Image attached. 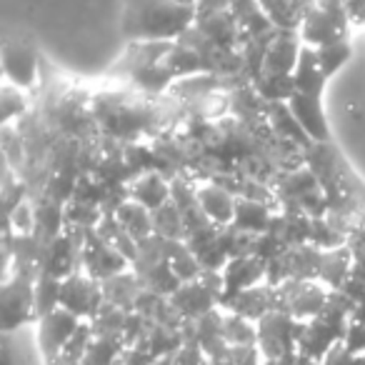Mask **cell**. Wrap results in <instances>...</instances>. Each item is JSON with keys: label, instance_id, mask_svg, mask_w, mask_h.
Wrapping results in <instances>:
<instances>
[{"label": "cell", "instance_id": "1", "mask_svg": "<svg viewBox=\"0 0 365 365\" xmlns=\"http://www.w3.org/2000/svg\"><path fill=\"white\" fill-rule=\"evenodd\" d=\"M198 18V8L180 6L175 0H125L120 33L130 43L178 41Z\"/></svg>", "mask_w": 365, "mask_h": 365}, {"label": "cell", "instance_id": "2", "mask_svg": "<svg viewBox=\"0 0 365 365\" xmlns=\"http://www.w3.org/2000/svg\"><path fill=\"white\" fill-rule=\"evenodd\" d=\"M328 78L320 73L318 63H315V51L303 46L300 53V63L295 68L293 76V96L288 101V108L293 115L300 120L305 133L315 145H328L330 143V125L323 110V93Z\"/></svg>", "mask_w": 365, "mask_h": 365}, {"label": "cell", "instance_id": "3", "mask_svg": "<svg viewBox=\"0 0 365 365\" xmlns=\"http://www.w3.org/2000/svg\"><path fill=\"white\" fill-rule=\"evenodd\" d=\"M353 310H355L353 298H348L343 290H333V298L325 305L323 313L315 315L308 323H303L298 353H303L305 358L315 360V363H323L330 350L343 345Z\"/></svg>", "mask_w": 365, "mask_h": 365}, {"label": "cell", "instance_id": "4", "mask_svg": "<svg viewBox=\"0 0 365 365\" xmlns=\"http://www.w3.org/2000/svg\"><path fill=\"white\" fill-rule=\"evenodd\" d=\"M36 280L38 268L28 263H16L13 273L3 278L0 313H3L6 335L21 328V325L36 323Z\"/></svg>", "mask_w": 365, "mask_h": 365}, {"label": "cell", "instance_id": "5", "mask_svg": "<svg viewBox=\"0 0 365 365\" xmlns=\"http://www.w3.org/2000/svg\"><path fill=\"white\" fill-rule=\"evenodd\" d=\"M348 26L350 18L343 0H315L300 23L298 36L303 46L320 48L348 38Z\"/></svg>", "mask_w": 365, "mask_h": 365}, {"label": "cell", "instance_id": "6", "mask_svg": "<svg viewBox=\"0 0 365 365\" xmlns=\"http://www.w3.org/2000/svg\"><path fill=\"white\" fill-rule=\"evenodd\" d=\"M275 295H278V310L293 315L300 323H308L323 313L333 298V290L320 280H283L275 285Z\"/></svg>", "mask_w": 365, "mask_h": 365}, {"label": "cell", "instance_id": "7", "mask_svg": "<svg viewBox=\"0 0 365 365\" xmlns=\"http://www.w3.org/2000/svg\"><path fill=\"white\" fill-rule=\"evenodd\" d=\"M258 350L263 360L283 358V355L298 353L303 323L283 310H273L263 320H258Z\"/></svg>", "mask_w": 365, "mask_h": 365}, {"label": "cell", "instance_id": "8", "mask_svg": "<svg viewBox=\"0 0 365 365\" xmlns=\"http://www.w3.org/2000/svg\"><path fill=\"white\" fill-rule=\"evenodd\" d=\"M3 76L6 83L31 93L41 81V53L28 38H6L3 43Z\"/></svg>", "mask_w": 365, "mask_h": 365}, {"label": "cell", "instance_id": "9", "mask_svg": "<svg viewBox=\"0 0 365 365\" xmlns=\"http://www.w3.org/2000/svg\"><path fill=\"white\" fill-rule=\"evenodd\" d=\"M103 305H106V298H103L101 280L91 278L86 270H78V273L63 278L61 308H66L68 313L81 320H93L101 313Z\"/></svg>", "mask_w": 365, "mask_h": 365}, {"label": "cell", "instance_id": "10", "mask_svg": "<svg viewBox=\"0 0 365 365\" xmlns=\"http://www.w3.org/2000/svg\"><path fill=\"white\" fill-rule=\"evenodd\" d=\"M130 260L123 253H118L96 228L86 230V243H83V270L91 278L106 280L110 275H118L123 270H130Z\"/></svg>", "mask_w": 365, "mask_h": 365}, {"label": "cell", "instance_id": "11", "mask_svg": "<svg viewBox=\"0 0 365 365\" xmlns=\"http://www.w3.org/2000/svg\"><path fill=\"white\" fill-rule=\"evenodd\" d=\"M81 323L83 320L76 318L73 313H68L66 308L53 310L51 315L38 320V348H41L46 365L56 363L61 358L68 340L73 338V333H76Z\"/></svg>", "mask_w": 365, "mask_h": 365}, {"label": "cell", "instance_id": "12", "mask_svg": "<svg viewBox=\"0 0 365 365\" xmlns=\"http://www.w3.org/2000/svg\"><path fill=\"white\" fill-rule=\"evenodd\" d=\"M195 200H198L200 213L215 228H230L235 223V210H238V198L223 188L218 180H203L195 185Z\"/></svg>", "mask_w": 365, "mask_h": 365}, {"label": "cell", "instance_id": "13", "mask_svg": "<svg viewBox=\"0 0 365 365\" xmlns=\"http://www.w3.org/2000/svg\"><path fill=\"white\" fill-rule=\"evenodd\" d=\"M223 280H225V295H223V305H225L240 290H248L253 285L265 283L268 280V263L263 258H258L255 253L235 255V258H230L225 263Z\"/></svg>", "mask_w": 365, "mask_h": 365}, {"label": "cell", "instance_id": "14", "mask_svg": "<svg viewBox=\"0 0 365 365\" xmlns=\"http://www.w3.org/2000/svg\"><path fill=\"white\" fill-rule=\"evenodd\" d=\"M223 308L230 310V313L243 315V318L253 320V323H258V320H263L268 313L278 310L275 285H270L268 280H265V283L253 285V288H248V290H240V293L233 295Z\"/></svg>", "mask_w": 365, "mask_h": 365}, {"label": "cell", "instance_id": "15", "mask_svg": "<svg viewBox=\"0 0 365 365\" xmlns=\"http://www.w3.org/2000/svg\"><path fill=\"white\" fill-rule=\"evenodd\" d=\"M128 198L140 203L150 213L160 210L173 200V182H168L160 173H143V175L133 178L128 185Z\"/></svg>", "mask_w": 365, "mask_h": 365}, {"label": "cell", "instance_id": "16", "mask_svg": "<svg viewBox=\"0 0 365 365\" xmlns=\"http://www.w3.org/2000/svg\"><path fill=\"white\" fill-rule=\"evenodd\" d=\"M101 288H103L106 303L115 305V308L125 310V313H133L138 305V298H140L143 290H145V285L138 278L135 270L130 268V270H123V273L101 280Z\"/></svg>", "mask_w": 365, "mask_h": 365}, {"label": "cell", "instance_id": "17", "mask_svg": "<svg viewBox=\"0 0 365 365\" xmlns=\"http://www.w3.org/2000/svg\"><path fill=\"white\" fill-rule=\"evenodd\" d=\"M313 0H258L263 16L275 31H298Z\"/></svg>", "mask_w": 365, "mask_h": 365}, {"label": "cell", "instance_id": "18", "mask_svg": "<svg viewBox=\"0 0 365 365\" xmlns=\"http://www.w3.org/2000/svg\"><path fill=\"white\" fill-rule=\"evenodd\" d=\"M273 223H275V218H273V210L268 208V203H263V200L238 198V210H235V223H233L235 230L255 238V235L270 233Z\"/></svg>", "mask_w": 365, "mask_h": 365}, {"label": "cell", "instance_id": "19", "mask_svg": "<svg viewBox=\"0 0 365 365\" xmlns=\"http://www.w3.org/2000/svg\"><path fill=\"white\" fill-rule=\"evenodd\" d=\"M113 215H115L118 225H120V228L125 230V233L130 235L133 240H138V243H143L145 238L155 235L153 213L148 208H143L140 203H135V200H130V198L123 200Z\"/></svg>", "mask_w": 365, "mask_h": 365}, {"label": "cell", "instance_id": "20", "mask_svg": "<svg viewBox=\"0 0 365 365\" xmlns=\"http://www.w3.org/2000/svg\"><path fill=\"white\" fill-rule=\"evenodd\" d=\"M125 320H128L125 310L106 303L101 308V313L91 320L93 335H96V338H113V340H123V343H125Z\"/></svg>", "mask_w": 365, "mask_h": 365}, {"label": "cell", "instance_id": "21", "mask_svg": "<svg viewBox=\"0 0 365 365\" xmlns=\"http://www.w3.org/2000/svg\"><path fill=\"white\" fill-rule=\"evenodd\" d=\"M315 51V63H318L320 73L325 78H333L345 63L350 61L353 56V48H350V41L343 38V41H335V43H328V46H320V48H313Z\"/></svg>", "mask_w": 365, "mask_h": 365}, {"label": "cell", "instance_id": "22", "mask_svg": "<svg viewBox=\"0 0 365 365\" xmlns=\"http://www.w3.org/2000/svg\"><path fill=\"white\" fill-rule=\"evenodd\" d=\"M223 338L228 345H258V325L223 308Z\"/></svg>", "mask_w": 365, "mask_h": 365}, {"label": "cell", "instance_id": "23", "mask_svg": "<svg viewBox=\"0 0 365 365\" xmlns=\"http://www.w3.org/2000/svg\"><path fill=\"white\" fill-rule=\"evenodd\" d=\"M153 225H155V235H160V238L185 240V218H182L175 200H170L168 205L153 213Z\"/></svg>", "mask_w": 365, "mask_h": 365}, {"label": "cell", "instance_id": "24", "mask_svg": "<svg viewBox=\"0 0 365 365\" xmlns=\"http://www.w3.org/2000/svg\"><path fill=\"white\" fill-rule=\"evenodd\" d=\"M61 285L63 280L51 278V275H38L36 280V323L53 310L61 308Z\"/></svg>", "mask_w": 365, "mask_h": 365}, {"label": "cell", "instance_id": "25", "mask_svg": "<svg viewBox=\"0 0 365 365\" xmlns=\"http://www.w3.org/2000/svg\"><path fill=\"white\" fill-rule=\"evenodd\" d=\"M125 348L128 345L123 343V340L96 338V335H93V343L88 345L83 365H118L120 363V355L125 353Z\"/></svg>", "mask_w": 365, "mask_h": 365}, {"label": "cell", "instance_id": "26", "mask_svg": "<svg viewBox=\"0 0 365 365\" xmlns=\"http://www.w3.org/2000/svg\"><path fill=\"white\" fill-rule=\"evenodd\" d=\"M0 106H3V125L8 123H21L28 115V108H31V98L26 91L11 86V83H3V98H0Z\"/></svg>", "mask_w": 365, "mask_h": 365}, {"label": "cell", "instance_id": "27", "mask_svg": "<svg viewBox=\"0 0 365 365\" xmlns=\"http://www.w3.org/2000/svg\"><path fill=\"white\" fill-rule=\"evenodd\" d=\"M8 228L16 235H33L36 233V208L31 205V200H23L21 205L8 213Z\"/></svg>", "mask_w": 365, "mask_h": 365}, {"label": "cell", "instance_id": "28", "mask_svg": "<svg viewBox=\"0 0 365 365\" xmlns=\"http://www.w3.org/2000/svg\"><path fill=\"white\" fill-rule=\"evenodd\" d=\"M91 343H93V325H91V320H83V323L78 325L76 333H73V338L68 340V345H66V350H63L61 358L83 363V358H86V353H88V345Z\"/></svg>", "mask_w": 365, "mask_h": 365}, {"label": "cell", "instance_id": "29", "mask_svg": "<svg viewBox=\"0 0 365 365\" xmlns=\"http://www.w3.org/2000/svg\"><path fill=\"white\" fill-rule=\"evenodd\" d=\"M218 363L220 365H263V355H260L258 345H228V350H225Z\"/></svg>", "mask_w": 365, "mask_h": 365}, {"label": "cell", "instance_id": "30", "mask_svg": "<svg viewBox=\"0 0 365 365\" xmlns=\"http://www.w3.org/2000/svg\"><path fill=\"white\" fill-rule=\"evenodd\" d=\"M173 365H208V355L203 353V348H200L195 340H182V345L175 350V353L170 355Z\"/></svg>", "mask_w": 365, "mask_h": 365}, {"label": "cell", "instance_id": "31", "mask_svg": "<svg viewBox=\"0 0 365 365\" xmlns=\"http://www.w3.org/2000/svg\"><path fill=\"white\" fill-rule=\"evenodd\" d=\"M343 348L353 355H365V323L363 320L350 318L348 323V333H345Z\"/></svg>", "mask_w": 365, "mask_h": 365}, {"label": "cell", "instance_id": "32", "mask_svg": "<svg viewBox=\"0 0 365 365\" xmlns=\"http://www.w3.org/2000/svg\"><path fill=\"white\" fill-rule=\"evenodd\" d=\"M323 365H365V355H353L343 345H338V348L330 350L328 358L323 360Z\"/></svg>", "mask_w": 365, "mask_h": 365}, {"label": "cell", "instance_id": "33", "mask_svg": "<svg viewBox=\"0 0 365 365\" xmlns=\"http://www.w3.org/2000/svg\"><path fill=\"white\" fill-rule=\"evenodd\" d=\"M158 360L153 358L148 350H143L140 345H130L125 348V353L120 355V363L118 365H155Z\"/></svg>", "mask_w": 365, "mask_h": 365}, {"label": "cell", "instance_id": "34", "mask_svg": "<svg viewBox=\"0 0 365 365\" xmlns=\"http://www.w3.org/2000/svg\"><path fill=\"white\" fill-rule=\"evenodd\" d=\"M263 365H320V363H315V360L305 358L303 353H290V355H283V358L263 360Z\"/></svg>", "mask_w": 365, "mask_h": 365}, {"label": "cell", "instance_id": "35", "mask_svg": "<svg viewBox=\"0 0 365 365\" xmlns=\"http://www.w3.org/2000/svg\"><path fill=\"white\" fill-rule=\"evenodd\" d=\"M3 360H6L3 365H13V358H11V343H8V338L3 340Z\"/></svg>", "mask_w": 365, "mask_h": 365}, {"label": "cell", "instance_id": "36", "mask_svg": "<svg viewBox=\"0 0 365 365\" xmlns=\"http://www.w3.org/2000/svg\"><path fill=\"white\" fill-rule=\"evenodd\" d=\"M175 3H180V6H188V8H198L203 0H175Z\"/></svg>", "mask_w": 365, "mask_h": 365}, {"label": "cell", "instance_id": "37", "mask_svg": "<svg viewBox=\"0 0 365 365\" xmlns=\"http://www.w3.org/2000/svg\"><path fill=\"white\" fill-rule=\"evenodd\" d=\"M51 365H83V363H76V360H68V358H58L56 363H51Z\"/></svg>", "mask_w": 365, "mask_h": 365}, {"label": "cell", "instance_id": "38", "mask_svg": "<svg viewBox=\"0 0 365 365\" xmlns=\"http://www.w3.org/2000/svg\"><path fill=\"white\" fill-rule=\"evenodd\" d=\"M320 365H323V363H320Z\"/></svg>", "mask_w": 365, "mask_h": 365}]
</instances>
